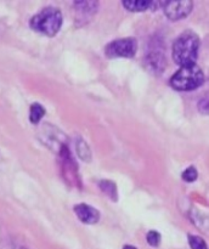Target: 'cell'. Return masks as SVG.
<instances>
[{
	"label": "cell",
	"mask_w": 209,
	"mask_h": 249,
	"mask_svg": "<svg viewBox=\"0 0 209 249\" xmlns=\"http://www.w3.org/2000/svg\"><path fill=\"white\" fill-rule=\"evenodd\" d=\"M199 49V38L194 32L185 31L173 44V60L182 66L192 65L196 61Z\"/></svg>",
	"instance_id": "cell-1"
},
{
	"label": "cell",
	"mask_w": 209,
	"mask_h": 249,
	"mask_svg": "<svg viewBox=\"0 0 209 249\" xmlns=\"http://www.w3.org/2000/svg\"><path fill=\"white\" fill-rule=\"evenodd\" d=\"M29 26L33 31L48 36H53L58 33L62 26V14L57 7H45L32 17Z\"/></svg>",
	"instance_id": "cell-2"
},
{
	"label": "cell",
	"mask_w": 209,
	"mask_h": 249,
	"mask_svg": "<svg viewBox=\"0 0 209 249\" xmlns=\"http://www.w3.org/2000/svg\"><path fill=\"white\" fill-rule=\"evenodd\" d=\"M204 83V73L196 63L182 66L169 80L173 89L177 91H191Z\"/></svg>",
	"instance_id": "cell-3"
},
{
	"label": "cell",
	"mask_w": 209,
	"mask_h": 249,
	"mask_svg": "<svg viewBox=\"0 0 209 249\" xmlns=\"http://www.w3.org/2000/svg\"><path fill=\"white\" fill-rule=\"evenodd\" d=\"M138 50V41L134 38H124L111 41L104 48V53L107 57H126L131 58L135 56Z\"/></svg>",
	"instance_id": "cell-4"
},
{
	"label": "cell",
	"mask_w": 209,
	"mask_h": 249,
	"mask_svg": "<svg viewBox=\"0 0 209 249\" xmlns=\"http://www.w3.org/2000/svg\"><path fill=\"white\" fill-rule=\"evenodd\" d=\"M192 9H193V2L189 1V0L163 2V10H164L165 16L172 21H179V19L189 16Z\"/></svg>",
	"instance_id": "cell-5"
},
{
	"label": "cell",
	"mask_w": 209,
	"mask_h": 249,
	"mask_svg": "<svg viewBox=\"0 0 209 249\" xmlns=\"http://www.w3.org/2000/svg\"><path fill=\"white\" fill-rule=\"evenodd\" d=\"M74 213L78 216L82 223L87 224V225H92V224H96L100 219V213L97 209H95L94 207L89 206V204L80 203L78 206L74 207Z\"/></svg>",
	"instance_id": "cell-6"
},
{
	"label": "cell",
	"mask_w": 209,
	"mask_h": 249,
	"mask_svg": "<svg viewBox=\"0 0 209 249\" xmlns=\"http://www.w3.org/2000/svg\"><path fill=\"white\" fill-rule=\"evenodd\" d=\"M159 5L158 2L148 1V0H130V1H123V6L131 12H141L148 10L150 7H156Z\"/></svg>",
	"instance_id": "cell-7"
},
{
	"label": "cell",
	"mask_w": 209,
	"mask_h": 249,
	"mask_svg": "<svg viewBox=\"0 0 209 249\" xmlns=\"http://www.w3.org/2000/svg\"><path fill=\"white\" fill-rule=\"evenodd\" d=\"M99 4L95 1H78L74 2V7L78 12H80L84 18L85 16H92L97 11Z\"/></svg>",
	"instance_id": "cell-8"
},
{
	"label": "cell",
	"mask_w": 209,
	"mask_h": 249,
	"mask_svg": "<svg viewBox=\"0 0 209 249\" xmlns=\"http://www.w3.org/2000/svg\"><path fill=\"white\" fill-rule=\"evenodd\" d=\"M147 62H148V67L152 68L153 71L156 70L164 71V66H165L164 55H160V53H152L147 57Z\"/></svg>",
	"instance_id": "cell-9"
},
{
	"label": "cell",
	"mask_w": 209,
	"mask_h": 249,
	"mask_svg": "<svg viewBox=\"0 0 209 249\" xmlns=\"http://www.w3.org/2000/svg\"><path fill=\"white\" fill-rule=\"evenodd\" d=\"M100 189L109 198L113 199V201H117V187L114 182L108 181V180H102V181H100Z\"/></svg>",
	"instance_id": "cell-10"
},
{
	"label": "cell",
	"mask_w": 209,
	"mask_h": 249,
	"mask_svg": "<svg viewBox=\"0 0 209 249\" xmlns=\"http://www.w3.org/2000/svg\"><path fill=\"white\" fill-rule=\"evenodd\" d=\"M45 114V109L40 104H33L31 106V112H29V121L33 124H36L40 122Z\"/></svg>",
	"instance_id": "cell-11"
},
{
	"label": "cell",
	"mask_w": 209,
	"mask_h": 249,
	"mask_svg": "<svg viewBox=\"0 0 209 249\" xmlns=\"http://www.w3.org/2000/svg\"><path fill=\"white\" fill-rule=\"evenodd\" d=\"M189 245L191 249H208L206 241L199 236L189 235Z\"/></svg>",
	"instance_id": "cell-12"
},
{
	"label": "cell",
	"mask_w": 209,
	"mask_h": 249,
	"mask_svg": "<svg viewBox=\"0 0 209 249\" xmlns=\"http://www.w3.org/2000/svg\"><path fill=\"white\" fill-rule=\"evenodd\" d=\"M146 240H147V243L151 246V247H158L160 243V235L158 231H150L146 236Z\"/></svg>",
	"instance_id": "cell-13"
},
{
	"label": "cell",
	"mask_w": 209,
	"mask_h": 249,
	"mask_svg": "<svg viewBox=\"0 0 209 249\" xmlns=\"http://www.w3.org/2000/svg\"><path fill=\"white\" fill-rule=\"evenodd\" d=\"M197 175H198V173H197L196 168L190 167V168H187L184 173H182V179L187 182H193L194 180L197 179Z\"/></svg>",
	"instance_id": "cell-14"
},
{
	"label": "cell",
	"mask_w": 209,
	"mask_h": 249,
	"mask_svg": "<svg viewBox=\"0 0 209 249\" xmlns=\"http://www.w3.org/2000/svg\"><path fill=\"white\" fill-rule=\"evenodd\" d=\"M123 249H138V248L134 247V246H124Z\"/></svg>",
	"instance_id": "cell-15"
}]
</instances>
